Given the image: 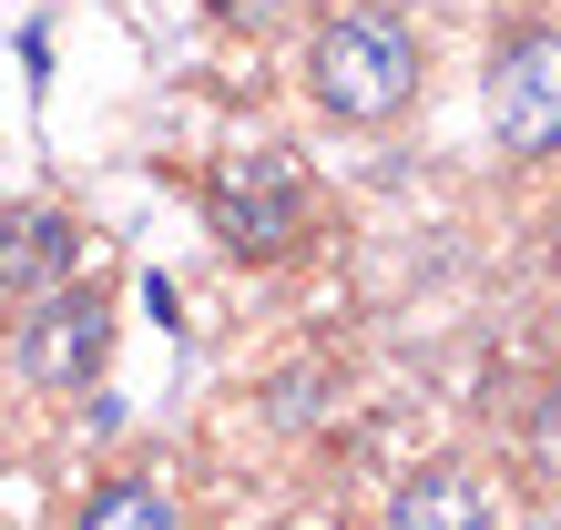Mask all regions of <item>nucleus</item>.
Masks as SVG:
<instances>
[{"mask_svg": "<svg viewBox=\"0 0 561 530\" xmlns=\"http://www.w3.org/2000/svg\"><path fill=\"white\" fill-rule=\"evenodd\" d=\"M307 92L337 123H399L419 103V42L399 11H337L307 42Z\"/></svg>", "mask_w": 561, "mask_h": 530, "instance_id": "nucleus-1", "label": "nucleus"}, {"mask_svg": "<svg viewBox=\"0 0 561 530\" xmlns=\"http://www.w3.org/2000/svg\"><path fill=\"white\" fill-rule=\"evenodd\" d=\"M205 224L225 235V255H245V265H286L296 245H307V224H317L307 163L276 153V143L225 153V163H215V184H205Z\"/></svg>", "mask_w": 561, "mask_h": 530, "instance_id": "nucleus-2", "label": "nucleus"}, {"mask_svg": "<svg viewBox=\"0 0 561 530\" xmlns=\"http://www.w3.org/2000/svg\"><path fill=\"white\" fill-rule=\"evenodd\" d=\"M480 103H490V132H501L511 153H531V163H541V153H561V31H551V21L501 31Z\"/></svg>", "mask_w": 561, "mask_h": 530, "instance_id": "nucleus-3", "label": "nucleus"}, {"mask_svg": "<svg viewBox=\"0 0 561 530\" xmlns=\"http://www.w3.org/2000/svg\"><path fill=\"white\" fill-rule=\"evenodd\" d=\"M113 368V307L92 286H51L21 316V378L31 388H92Z\"/></svg>", "mask_w": 561, "mask_h": 530, "instance_id": "nucleus-4", "label": "nucleus"}, {"mask_svg": "<svg viewBox=\"0 0 561 530\" xmlns=\"http://www.w3.org/2000/svg\"><path fill=\"white\" fill-rule=\"evenodd\" d=\"M72 255H82V224L61 205H11V215H0V286H11V296L72 286Z\"/></svg>", "mask_w": 561, "mask_h": 530, "instance_id": "nucleus-5", "label": "nucleus"}, {"mask_svg": "<svg viewBox=\"0 0 561 530\" xmlns=\"http://www.w3.org/2000/svg\"><path fill=\"white\" fill-rule=\"evenodd\" d=\"M378 530H501V520H490V489L470 470H419V480H399Z\"/></svg>", "mask_w": 561, "mask_h": 530, "instance_id": "nucleus-6", "label": "nucleus"}, {"mask_svg": "<svg viewBox=\"0 0 561 530\" xmlns=\"http://www.w3.org/2000/svg\"><path fill=\"white\" fill-rule=\"evenodd\" d=\"M82 530H174V500H163V489H144V480H113V489H92Z\"/></svg>", "mask_w": 561, "mask_h": 530, "instance_id": "nucleus-7", "label": "nucleus"}, {"mask_svg": "<svg viewBox=\"0 0 561 530\" xmlns=\"http://www.w3.org/2000/svg\"><path fill=\"white\" fill-rule=\"evenodd\" d=\"M541 459H551V470H561V398H551V408H541Z\"/></svg>", "mask_w": 561, "mask_h": 530, "instance_id": "nucleus-8", "label": "nucleus"}]
</instances>
